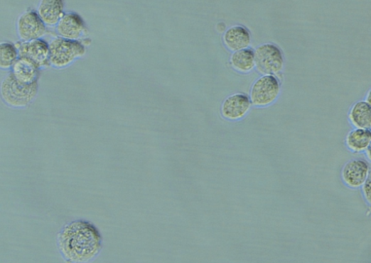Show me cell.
<instances>
[{
	"mask_svg": "<svg viewBox=\"0 0 371 263\" xmlns=\"http://www.w3.org/2000/svg\"><path fill=\"white\" fill-rule=\"evenodd\" d=\"M58 247L66 263H90L102 249V237L90 222L74 220L58 235Z\"/></svg>",
	"mask_w": 371,
	"mask_h": 263,
	"instance_id": "1",
	"label": "cell"
},
{
	"mask_svg": "<svg viewBox=\"0 0 371 263\" xmlns=\"http://www.w3.org/2000/svg\"><path fill=\"white\" fill-rule=\"evenodd\" d=\"M39 92V84L36 82L25 85L17 82L10 72L0 84V96L3 101L13 108H24L36 99Z\"/></svg>",
	"mask_w": 371,
	"mask_h": 263,
	"instance_id": "2",
	"label": "cell"
},
{
	"mask_svg": "<svg viewBox=\"0 0 371 263\" xmlns=\"http://www.w3.org/2000/svg\"><path fill=\"white\" fill-rule=\"evenodd\" d=\"M50 65L56 69L67 67L77 59L85 55V46L79 41L55 38L49 44Z\"/></svg>",
	"mask_w": 371,
	"mask_h": 263,
	"instance_id": "3",
	"label": "cell"
},
{
	"mask_svg": "<svg viewBox=\"0 0 371 263\" xmlns=\"http://www.w3.org/2000/svg\"><path fill=\"white\" fill-rule=\"evenodd\" d=\"M256 69L263 75H274L281 72L284 60L281 50L268 43L258 46L254 51Z\"/></svg>",
	"mask_w": 371,
	"mask_h": 263,
	"instance_id": "4",
	"label": "cell"
},
{
	"mask_svg": "<svg viewBox=\"0 0 371 263\" xmlns=\"http://www.w3.org/2000/svg\"><path fill=\"white\" fill-rule=\"evenodd\" d=\"M281 92L279 80L274 75H263L252 86L249 94L251 103L257 107H266L278 99Z\"/></svg>",
	"mask_w": 371,
	"mask_h": 263,
	"instance_id": "5",
	"label": "cell"
},
{
	"mask_svg": "<svg viewBox=\"0 0 371 263\" xmlns=\"http://www.w3.org/2000/svg\"><path fill=\"white\" fill-rule=\"evenodd\" d=\"M16 30L22 42L41 40L47 33V27L36 11L28 9L17 20Z\"/></svg>",
	"mask_w": 371,
	"mask_h": 263,
	"instance_id": "6",
	"label": "cell"
},
{
	"mask_svg": "<svg viewBox=\"0 0 371 263\" xmlns=\"http://www.w3.org/2000/svg\"><path fill=\"white\" fill-rule=\"evenodd\" d=\"M18 52V58L28 60L37 68L48 67L49 45L43 39L28 42H19L15 45Z\"/></svg>",
	"mask_w": 371,
	"mask_h": 263,
	"instance_id": "7",
	"label": "cell"
},
{
	"mask_svg": "<svg viewBox=\"0 0 371 263\" xmlns=\"http://www.w3.org/2000/svg\"><path fill=\"white\" fill-rule=\"evenodd\" d=\"M370 167L367 161L362 159L352 160L342 169L343 183L351 189H358L370 178Z\"/></svg>",
	"mask_w": 371,
	"mask_h": 263,
	"instance_id": "8",
	"label": "cell"
},
{
	"mask_svg": "<svg viewBox=\"0 0 371 263\" xmlns=\"http://www.w3.org/2000/svg\"><path fill=\"white\" fill-rule=\"evenodd\" d=\"M251 101L248 96L244 94H235L227 98L222 103L221 115L230 121L243 119L251 108Z\"/></svg>",
	"mask_w": 371,
	"mask_h": 263,
	"instance_id": "9",
	"label": "cell"
},
{
	"mask_svg": "<svg viewBox=\"0 0 371 263\" xmlns=\"http://www.w3.org/2000/svg\"><path fill=\"white\" fill-rule=\"evenodd\" d=\"M85 24L77 13H65L56 26L58 37L63 39L78 41L85 32Z\"/></svg>",
	"mask_w": 371,
	"mask_h": 263,
	"instance_id": "10",
	"label": "cell"
},
{
	"mask_svg": "<svg viewBox=\"0 0 371 263\" xmlns=\"http://www.w3.org/2000/svg\"><path fill=\"white\" fill-rule=\"evenodd\" d=\"M46 27L56 26L64 16V3L62 0H42L36 11Z\"/></svg>",
	"mask_w": 371,
	"mask_h": 263,
	"instance_id": "11",
	"label": "cell"
},
{
	"mask_svg": "<svg viewBox=\"0 0 371 263\" xmlns=\"http://www.w3.org/2000/svg\"><path fill=\"white\" fill-rule=\"evenodd\" d=\"M222 40L226 47L235 52L248 48L252 38L247 28L242 26H234L225 32Z\"/></svg>",
	"mask_w": 371,
	"mask_h": 263,
	"instance_id": "12",
	"label": "cell"
},
{
	"mask_svg": "<svg viewBox=\"0 0 371 263\" xmlns=\"http://www.w3.org/2000/svg\"><path fill=\"white\" fill-rule=\"evenodd\" d=\"M40 70L28 60L18 58L13 65L11 73L19 83L31 85L38 82Z\"/></svg>",
	"mask_w": 371,
	"mask_h": 263,
	"instance_id": "13",
	"label": "cell"
},
{
	"mask_svg": "<svg viewBox=\"0 0 371 263\" xmlns=\"http://www.w3.org/2000/svg\"><path fill=\"white\" fill-rule=\"evenodd\" d=\"M349 120L355 128L370 130L371 127L370 103L365 101L355 103L350 111Z\"/></svg>",
	"mask_w": 371,
	"mask_h": 263,
	"instance_id": "14",
	"label": "cell"
},
{
	"mask_svg": "<svg viewBox=\"0 0 371 263\" xmlns=\"http://www.w3.org/2000/svg\"><path fill=\"white\" fill-rule=\"evenodd\" d=\"M345 142L350 152L355 154L365 152L370 145L371 132L367 129L355 128L348 134Z\"/></svg>",
	"mask_w": 371,
	"mask_h": 263,
	"instance_id": "15",
	"label": "cell"
},
{
	"mask_svg": "<svg viewBox=\"0 0 371 263\" xmlns=\"http://www.w3.org/2000/svg\"><path fill=\"white\" fill-rule=\"evenodd\" d=\"M232 67L239 72L248 73L255 67L254 51L246 48L235 52L231 57Z\"/></svg>",
	"mask_w": 371,
	"mask_h": 263,
	"instance_id": "16",
	"label": "cell"
},
{
	"mask_svg": "<svg viewBox=\"0 0 371 263\" xmlns=\"http://www.w3.org/2000/svg\"><path fill=\"white\" fill-rule=\"evenodd\" d=\"M18 59V52L15 45L7 42L0 43V69H11Z\"/></svg>",
	"mask_w": 371,
	"mask_h": 263,
	"instance_id": "17",
	"label": "cell"
},
{
	"mask_svg": "<svg viewBox=\"0 0 371 263\" xmlns=\"http://www.w3.org/2000/svg\"><path fill=\"white\" fill-rule=\"evenodd\" d=\"M361 191L365 202L370 205V177L362 185Z\"/></svg>",
	"mask_w": 371,
	"mask_h": 263,
	"instance_id": "18",
	"label": "cell"
},
{
	"mask_svg": "<svg viewBox=\"0 0 371 263\" xmlns=\"http://www.w3.org/2000/svg\"><path fill=\"white\" fill-rule=\"evenodd\" d=\"M365 154H366V155H367V159L370 160V147H369L368 149L366 150Z\"/></svg>",
	"mask_w": 371,
	"mask_h": 263,
	"instance_id": "19",
	"label": "cell"
}]
</instances>
